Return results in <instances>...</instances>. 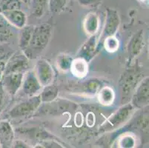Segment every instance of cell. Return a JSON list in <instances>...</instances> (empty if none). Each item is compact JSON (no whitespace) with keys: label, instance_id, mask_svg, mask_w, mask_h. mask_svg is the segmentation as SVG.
I'll use <instances>...</instances> for the list:
<instances>
[{"label":"cell","instance_id":"obj_2","mask_svg":"<svg viewBox=\"0 0 149 148\" xmlns=\"http://www.w3.org/2000/svg\"><path fill=\"white\" fill-rule=\"evenodd\" d=\"M143 78V70L138 62L134 65H130V67L125 70L119 81L122 104H125L131 99L134 90Z\"/></svg>","mask_w":149,"mask_h":148},{"label":"cell","instance_id":"obj_24","mask_svg":"<svg viewBox=\"0 0 149 148\" xmlns=\"http://www.w3.org/2000/svg\"><path fill=\"white\" fill-rule=\"evenodd\" d=\"M69 0H48V8L51 13H59L65 8Z\"/></svg>","mask_w":149,"mask_h":148},{"label":"cell","instance_id":"obj_31","mask_svg":"<svg viewBox=\"0 0 149 148\" xmlns=\"http://www.w3.org/2000/svg\"><path fill=\"white\" fill-rule=\"evenodd\" d=\"M2 147H3V145H2V142H1V141H0V148Z\"/></svg>","mask_w":149,"mask_h":148},{"label":"cell","instance_id":"obj_14","mask_svg":"<svg viewBox=\"0 0 149 148\" xmlns=\"http://www.w3.org/2000/svg\"><path fill=\"white\" fill-rule=\"evenodd\" d=\"M70 70L75 77L83 79L88 73V63L82 58L77 57V59H73Z\"/></svg>","mask_w":149,"mask_h":148},{"label":"cell","instance_id":"obj_13","mask_svg":"<svg viewBox=\"0 0 149 148\" xmlns=\"http://www.w3.org/2000/svg\"><path fill=\"white\" fill-rule=\"evenodd\" d=\"M0 13H2L9 24L14 28L22 29L26 25L27 16L22 10H7L1 12Z\"/></svg>","mask_w":149,"mask_h":148},{"label":"cell","instance_id":"obj_28","mask_svg":"<svg viewBox=\"0 0 149 148\" xmlns=\"http://www.w3.org/2000/svg\"><path fill=\"white\" fill-rule=\"evenodd\" d=\"M5 91L3 88L2 81H0V115L2 113V111L3 110L4 103H5Z\"/></svg>","mask_w":149,"mask_h":148},{"label":"cell","instance_id":"obj_20","mask_svg":"<svg viewBox=\"0 0 149 148\" xmlns=\"http://www.w3.org/2000/svg\"><path fill=\"white\" fill-rule=\"evenodd\" d=\"M33 28L34 26L33 25H25L22 28V33L19 41V46L22 51H25L29 44L33 33Z\"/></svg>","mask_w":149,"mask_h":148},{"label":"cell","instance_id":"obj_9","mask_svg":"<svg viewBox=\"0 0 149 148\" xmlns=\"http://www.w3.org/2000/svg\"><path fill=\"white\" fill-rule=\"evenodd\" d=\"M29 59L24 54H16L12 56L10 59L5 63L4 74L13 72H23L25 73L28 68Z\"/></svg>","mask_w":149,"mask_h":148},{"label":"cell","instance_id":"obj_21","mask_svg":"<svg viewBox=\"0 0 149 148\" xmlns=\"http://www.w3.org/2000/svg\"><path fill=\"white\" fill-rule=\"evenodd\" d=\"M48 7V0H31V12L35 17H42Z\"/></svg>","mask_w":149,"mask_h":148},{"label":"cell","instance_id":"obj_22","mask_svg":"<svg viewBox=\"0 0 149 148\" xmlns=\"http://www.w3.org/2000/svg\"><path fill=\"white\" fill-rule=\"evenodd\" d=\"M101 88V81L97 79H91L82 85V90L84 93L90 95L97 94Z\"/></svg>","mask_w":149,"mask_h":148},{"label":"cell","instance_id":"obj_6","mask_svg":"<svg viewBox=\"0 0 149 148\" xmlns=\"http://www.w3.org/2000/svg\"><path fill=\"white\" fill-rule=\"evenodd\" d=\"M120 24V18L117 10L113 8H106V18L103 31L100 37V42H102L106 37L115 36Z\"/></svg>","mask_w":149,"mask_h":148},{"label":"cell","instance_id":"obj_11","mask_svg":"<svg viewBox=\"0 0 149 148\" xmlns=\"http://www.w3.org/2000/svg\"><path fill=\"white\" fill-rule=\"evenodd\" d=\"M22 88L23 93L30 97L37 94L42 86L38 80L34 71H28L24 75Z\"/></svg>","mask_w":149,"mask_h":148},{"label":"cell","instance_id":"obj_15","mask_svg":"<svg viewBox=\"0 0 149 148\" xmlns=\"http://www.w3.org/2000/svg\"><path fill=\"white\" fill-rule=\"evenodd\" d=\"M83 28L86 33L90 36L96 35L100 28V18L96 13H89L83 22Z\"/></svg>","mask_w":149,"mask_h":148},{"label":"cell","instance_id":"obj_19","mask_svg":"<svg viewBox=\"0 0 149 148\" xmlns=\"http://www.w3.org/2000/svg\"><path fill=\"white\" fill-rule=\"evenodd\" d=\"M11 24L5 19V18L0 13V43L6 42L13 35Z\"/></svg>","mask_w":149,"mask_h":148},{"label":"cell","instance_id":"obj_3","mask_svg":"<svg viewBox=\"0 0 149 148\" xmlns=\"http://www.w3.org/2000/svg\"><path fill=\"white\" fill-rule=\"evenodd\" d=\"M134 109V108L131 103L123 104L117 110L115 111L105 120L101 126L100 130L102 132H108L118 128L128 122L132 115Z\"/></svg>","mask_w":149,"mask_h":148},{"label":"cell","instance_id":"obj_1","mask_svg":"<svg viewBox=\"0 0 149 148\" xmlns=\"http://www.w3.org/2000/svg\"><path fill=\"white\" fill-rule=\"evenodd\" d=\"M51 35L52 25L49 23H42L34 26L29 44L23 54L28 59H36L48 45Z\"/></svg>","mask_w":149,"mask_h":148},{"label":"cell","instance_id":"obj_4","mask_svg":"<svg viewBox=\"0 0 149 148\" xmlns=\"http://www.w3.org/2000/svg\"><path fill=\"white\" fill-rule=\"evenodd\" d=\"M40 95L30 96L28 99L18 103L10 109L8 116L10 119L26 117L34 113L41 105Z\"/></svg>","mask_w":149,"mask_h":148},{"label":"cell","instance_id":"obj_23","mask_svg":"<svg viewBox=\"0 0 149 148\" xmlns=\"http://www.w3.org/2000/svg\"><path fill=\"white\" fill-rule=\"evenodd\" d=\"M22 0H0V13L13 10H22Z\"/></svg>","mask_w":149,"mask_h":148},{"label":"cell","instance_id":"obj_12","mask_svg":"<svg viewBox=\"0 0 149 148\" xmlns=\"http://www.w3.org/2000/svg\"><path fill=\"white\" fill-rule=\"evenodd\" d=\"M97 46H98V40L97 36L96 35L90 36V38L82 44L79 50L77 57L82 58L88 62H90L97 54Z\"/></svg>","mask_w":149,"mask_h":148},{"label":"cell","instance_id":"obj_26","mask_svg":"<svg viewBox=\"0 0 149 148\" xmlns=\"http://www.w3.org/2000/svg\"><path fill=\"white\" fill-rule=\"evenodd\" d=\"M102 42H103L105 50L110 53L116 52L120 47V42L117 38L115 37V36L106 37Z\"/></svg>","mask_w":149,"mask_h":148},{"label":"cell","instance_id":"obj_25","mask_svg":"<svg viewBox=\"0 0 149 148\" xmlns=\"http://www.w3.org/2000/svg\"><path fill=\"white\" fill-rule=\"evenodd\" d=\"M73 59H72V57L70 56L69 55H67V54H60V55L58 56L57 60H56L58 67L62 71L69 70Z\"/></svg>","mask_w":149,"mask_h":148},{"label":"cell","instance_id":"obj_5","mask_svg":"<svg viewBox=\"0 0 149 148\" xmlns=\"http://www.w3.org/2000/svg\"><path fill=\"white\" fill-rule=\"evenodd\" d=\"M131 104L134 108H142L148 105L149 78L146 76L141 80L131 96Z\"/></svg>","mask_w":149,"mask_h":148},{"label":"cell","instance_id":"obj_18","mask_svg":"<svg viewBox=\"0 0 149 148\" xmlns=\"http://www.w3.org/2000/svg\"><path fill=\"white\" fill-rule=\"evenodd\" d=\"M59 94V89L56 85H48L45 86L42 93L40 94L42 102L49 103L54 101Z\"/></svg>","mask_w":149,"mask_h":148},{"label":"cell","instance_id":"obj_30","mask_svg":"<svg viewBox=\"0 0 149 148\" xmlns=\"http://www.w3.org/2000/svg\"><path fill=\"white\" fill-rule=\"evenodd\" d=\"M12 145H13V146H12L13 147H30L26 143H25V142H22V141H16Z\"/></svg>","mask_w":149,"mask_h":148},{"label":"cell","instance_id":"obj_16","mask_svg":"<svg viewBox=\"0 0 149 148\" xmlns=\"http://www.w3.org/2000/svg\"><path fill=\"white\" fill-rule=\"evenodd\" d=\"M14 137L11 124L7 121L0 122V141L2 145H10Z\"/></svg>","mask_w":149,"mask_h":148},{"label":"cell","instance_id":"obj_17","mask_svg":"<svg viewBox=\"0 0 149 148\" xmlns=\"http://www.w3.org/2000/svg\"><path fill=\"white\" fill-rule=\"evenodd\" d=\"M98 99L100 104L108 106L113 104L115 99V93L113 90L108 86L102 87L99 92Z\"/></svg>","mask_w":149,"mask_h":148},{"label":"cell","instance_id":"obj_8","mask_svg":"<svg viewBox=\"0 0 149 148\" xmlns=\"http://www.w3.org/2000/svg\"><path fill=\"white\" fill-rule=\"evenodd\" d=\"M23 72H13L4 74L2 81L5 91L10 95L15 96L22 87L24 74Z\"/></svg>","mask_w":149,"mask_h":148},{"label":"cell","instance_id":"obj_7","mask_svg":"<svg viewBox=\"0 0 149 148\" xmlns=\"http://www.w3.org/2000/svg\"><path fill=\"white\" fill-rule=\"evenodd\" d=\"M34 73L42 87L52 84L54 71L51 64L47 60L44 59L38 60L36 64Z\"/></svg>","mask_w":149,"mask_h":148},{"label":"cell","instance_id":"obj_10","mask_svg":"<svg viewBox=\"0 0 149 148\" xmlns=\"http://www.w3.org/2000/svg\"><path fill=\"white\" fill-rule=\"evenodd\" d=\"M144 47V32L143 30H139L133 35L128 44V65L143 51Z\"/></svg>","mask_w":149,"mask_h":148},{"label":"cell","instance_id":"obj_29","mask_svg":"<svg viewBox=\"0 0 149 148\" xmlns=\"http://www.w3.org/2000/svg\"><path fill=\"white\" fill-rule=\"evenodd\" d=\"M79 5L82 6H94L101 2V0H77Z\"/></svg>","mask_w":149,"mask_h":148},{"label":"cell","instance_id":"obj_27","mask_svg":"<svg viewBox=\"0 0 149 148\" xmlns=\"http://www.w3.org/2000/svg\"><path fill=\"white\" fill-rule=\"evenodd\" d=\"M135 145V138L131 135H124L120 138L119 141V147H120L129 148L134 147Z\"/></svg>","mask_w":149,"mask_h":148}]
</instances>
